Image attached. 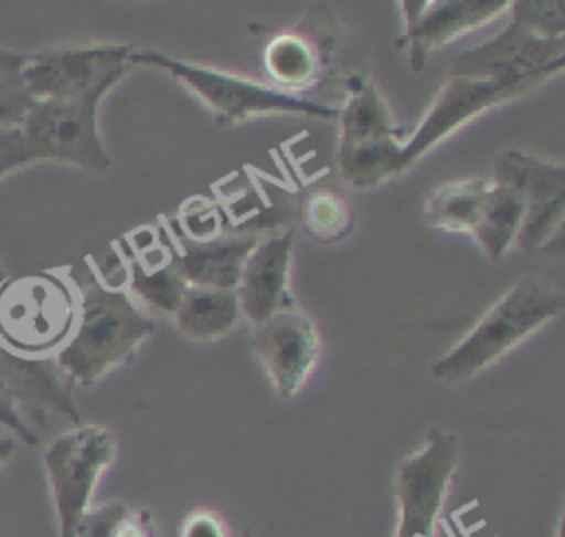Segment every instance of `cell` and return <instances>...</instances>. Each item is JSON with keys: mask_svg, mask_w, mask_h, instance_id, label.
Returning a JSON list of instances; mask_svg holds the SVG:
<instances>
[{"mask_svg": "<svg viewBox=\"0 0 565 537\" xmlns=\"http://www.w3.org/2000/svg\"><path fill=\"white\" fill-rule=\"evenodd\" d=\"M457 462V435L430 429L422 446L397 464L393 480L397 504L393 537H437Z\"/></svg>", "mask_w": 565, "mask_h": 537, "instance_id": "9c48e42d", "label": "cell"}, {"mask_svg": "<svg viewBox=\"0 0 565 537\" xmlns=\"http://www.w3.org/2000/svg\"><path fill=\"white\" fill-rule=\"evenodd\" d=\"M75 292L77 318L53 360L71 387H90L132 358L154 331V320L124 287L106 285L93 270L82 276Z\"/></svg>", "mask_w": 565, "mask_h": 537, "instance_id": "6da1fadb", "label": "cell"}, {"mask_svg": "<svg viewBox=\"0 0 565 537\" xmlns=\"http://www.w3.org/2000/svg\"><path fill=\"white\" fill-rule=\"evenodd\" d=\"M335 122V168L342 181L358 190H371L399 175L404 141L386 99L369 77H347L344 102Z\"/></svg>", "mask_w": 565, "mask_h": 537, "instance_id": "277c9868", "label": "cell"}, {"mask_svg": "<svg viewBox=\"0 0 565 537\" xmlns=\"http://www.w3.org/2000/svg\"><path fill=\"white\" fill-rule=\"evenodd\" d=\"M243 318L234 289L188 285L177 312V329L192 340H216L232 334Z\"/></svg>", "mask_w": 565, "mask_h": 537, "instance_id": "ac0fdd59", "label": "cell"}, {"mask_svg": "<svg viewBox=\"0 0 565 537\" xmlns=\"http://www.w3.org/2000/svg\"><path fill=\"white\" fill-rule=\"evenodd\" d=\"M115 435L99 424H75L57 433L42 453L57 537H73L93 506L102 473L115 462Z\"/></svg>", "mask_w": 565, "mask_h": 537, "instance_id": "52a82bcc", "label": "cell"}, {"mask_svg": "<svg viewBox=\"0 0 565 537\" xmlns=\"http://www.w3.org/2000/svg\"><path fill=\"white\" fill-rule=\"evenodd\" d=\"M561 309L563 294L556 287L532 274L521 276L461 340L430 365L433 378L446 385L475 378L554 320Z\"/></svg>", "mask_w": 565, "mask_h": 537, "instance_id": "7a4b0ae2", "label": "cell"}, {"mask_svg": "<svg viewBox=\"0 0 565 537\" xmlns=\"http://www.w3.org/2000/svg\"><path fill=\"white\" fill-rule=\"evenodd\" d=\"M263 69L274 82V88L300 95V91L318 84L322 75V55L307 35L285 31L265 44Z\"/></svg>", "mask_w": 565, "mask_h": 537, "instance_id": "d6986e66", "label": "cell"}, {"mask_svg": "<svg viewBox=\"0 0 565 537\" xmlns=\"http://www.w3.org/2000/svg\"><path fill=\"white\" fill-rule=\"evenodd\" d=\"M0 387L18 402L20 411L33 424H42V415L55 413L73 427L79 424V411L71 393V382L51 358H31L7 349L0 343Z\"/></svg>", "mask_w": 565, "mask_h": 537, "instance_id": "2e32d148", "label": "cell"}, {"mask_svg": "<svg viewBox=\"0 0 565 537\" xmlns=\"http://www.w3.org/2000/svg\"><path fill=\"white\" fill-rule=\"evenodd\" d=\"M556 537H561V528H558V530H556Z\"/></svg>", "mask_w": 565, "mask_h": 537, "instance_id": "1f68e13d", "label": "cell"}, {"mask_svg": "<svg viewBox=\"0 0 565 537\" xmlns=\"http://www.w3.org/2000/svg\"><path fill=\"white\" fill-rule=\"evenodd\" d=\"M492 181L512 186L523 197L525 214L514 245L527 254L545 248L565 214V166L508 148L494 161Z\"/></svg>", "mask_w": 565, "mask_h": 537, "instance_id": "7c38bea8", "label": "cell"}, {"mask_svg": "<svg viewBox=\"0 0 565 537\" xmlns=\"http://www.w3.org/2000/svg\"><path fill=\"white\" fill-rule=\"evenodd\" d=\"M132 44H75L26 53L24 82L33 99L104 97L132 64Z\"/></svg>", "mask_w": 565, "mask_h": 537, "instance_id": "30bf717a", "label": "cell"}, {"mask_svg": "<svg viewBox=\"0 0 565 537\" xmlns=\"http://www.w3.org/2000/svg\"><path fill=\"white\" fill-rule=\"evenodd\" d=\"M490 179L468 177L441 183L426 199V221L444 232H468L472 234L483 199L488 194Z\"/></svg>", "mask_w": 565, "mask_h": 537, "instance_id": "7402d4cb", "label": "cell"}, {"mask_svg": "<svg viewBox=\"0 0 565 537\" xmlns=\"http://www.w3.org/2000/svg\"><path fill=\"white\" fill-rule=\"evenodd\" d=\"M126 256H128V263H124V270H126L128 296L130 298L135 296L152 312L174 316L188 289V281L183 278L172 256V250H166L159 263H148L135 250H130Z\"/></svg>", "mask_w": 565, "mask_h": 537, "instance_id": "ffe728a7", "label": "cell"}, {"mask_svg": "<svg viewBox=\"0 0 565 537\" xmlns=\"http://www.w3.org/2000/svg\"><path fill=\"white\" fill-rule=\"evenodd\" d=\"M252 349L274 391L289 400L300 393L320 360V327L300 307L282 309L252 327Z\"/></svg>", "mask_w": 565, "mask_h": 537, "instance_id": "4fadbf2b", "label": "cell"}, {"mask_svg": "<svg viewBox=\"0 0 565 537\" xmlns=\"http://www.w3.org/2000/svg\"><path fill=\"white\" fill-rule=\"evenodd\" d=\"M172 256L188 281V285L236 289L243 263L256 245L254 234L241 236H214L207 241H194L181 230L170 232Z\"/></svg>", "mask_w": 565, "mask_h": 537, "instance_id": "e0dca14e", "label": "cell"}, {"mask_svg": "<svg viewBox=\"0 0 565 537\" xmlns=\"http://www.w3.org/2000/svg\"><path fill=\"white\" fill-rule=\"evenodd\" d=\"M550 77L552 73H525L505 77L448 75L422 122L415 126L413 135L402 144L399 175L413 168L424 155L448 139L455 130L466 126L472 117L525 95Z\"/></svg>", "mask_w": 565, "mask_h": 537, "instance_id": "ba28073f", "label": "cell"}, {"mask_svg": "<svg viewBox=\"0 0 565 537\" xmlns=\"http://www.w3.org/2000/svg\"><path fill=\"white\" fill-rule=\"evenodd\" d=\"M294 234V230H285L280 234L258 239L243 263L234 292L241 314L252 327L265 323L282 309L296 307L289 287Z\"/></svg>", "mask_w": 565, "mask_h": 537, "instance_id": "9a60e30c", "label": "cell"}, {"mask_svg": "<svg viewBox=\"0 0 565 537\" xmlns=\"http://www.w3.org/2000/svg\"><path fill=\"white\" fill-rule=\"evenodd\" d=\"M110 537H157V524L148 508H130L126 519L110 533Z\"/></svg>", "mask_w": 565, "mask_h": 537, "instance_id": "f1b7e54d", "label": "cell"}, {"mask_svg": "<svg viewBox=\"0 0 565 537\" xmlns=\"http://www.w3.org/2000/svg\"><path fill=\"white\" fill-rule=\"evenodd\" d=\"M75 318L77 292L55 272L7 276L0 285V343L15 354L55 356Z\"/></svg>", "mask_w": 565, "mask_h": 537, "instance_id": "8992f818", "label": "cell"}, {"mask_svg": "<svg viewBox=\"0 0 565 537\" xmlns=\"http://www.w3.org/2000/svg\"><path fill=\"white\" fill-rule=\"evenodd\" d=\"M130 506L121 499H110L97 506H90L79 519L73 537H110V533L126 519Z\"/></svg>", "mask_w": 565, "mask_h": 537, "instance_id": "d4e9b609", "label": "cell"}, {"mask_svg": "<svg viewBox=\"0 0 565 537\" xmlns=\"http://www.w3.org/2000/svg\"><path fill=\"white\" fill-rule=\"evenodd\" d=\"M104 97L38 99L18 126L33 161H57L90 172H108L110 155L99 135Z\"/></svg>", "mask_w": 565, "mask_h": 537, "instance_id": "8fae6325", "label": "cell"}, {"mask_svg": "<svg viewBox=\"0 0 565 537\" xmlns=\"http://www.w3.org/2000/svg\"><path fill=\"white\" fill-rule=\"evenodd\" d=\"M298 217L309 236L322 243L344 239L353 228V212L349 201L329 186L309 190L298 206Z\"/></svg>", "mask_w": 565, "mask_h": 537, "instance_id": "603a6c76", "label": "cell"}, {"mask_svg": "<svg viewBox=\"0 0 565 537\" xmlns=\"http://www.w3.org/2000/svg\"><path fill=\"white\" fill-rule=\"evenodd\" d=\"M523 214L525 203L521 192L512 186L490 179L479 221L472 230V236L490 261H501L510 252V248H514Z\"/></svg>", "mask_w": 565, "mask_h": 537, "instance_id": "44dd1931", "label": "cell"}, {"mask_svg": "<svg viewBox=\"0 0 565 537\" xmlns=\"http://www.w3.org/2000/svg\"><path fill=\"white\" fill-rule=\"evenodd\" d=\"M33 164L20 128L0 126V179Z\"/></svg>", "mask_w": 565, "mask_h": 537, "instance_id": "4316f807", "label": "cell"}, {"mask_svg": "<svg viewBox=\"0 0 565 537\" xmlns=\"http://www.w3.org/2000/svg\"><path fill=\"white\" fill-rule=\"evenodd\" d=\"M508 0H404V31L397 40L413 71H422L428 57L455 38L488 24L508 11Z\"/></svg>", "mask_w": 565, "mask_h": 537, "instance_id": "5bb4252c", "label": "cell"}, {"mask_svg": "<svg viewBox=\"0 0 565 537\" xmlns=\"http://www.w3.org/2000/svg\"><path fill=\"white\" fill-rule=\"evenodd\" d=\"M510 24L494 38L461 51L450 75L505 77L561 73L565 64V4L561 0H514Z\"/></svg>", "mask_w": 565, "mask_h": 537, "instance_id": "3957f363", "label": "cell"}, {"mask_svg": "<svg viewBox=\"0 0 565 537\" xmlns=\"http://www.w3.org/2000/svg\"><path fill=\"white\" fill-rule=\"evenodd\" d=\"M26 53L0 46V126L18 128L33 106L24 82Z\"/></svg>", "mask_w": 565, "mask_h": 537, "instance_id": "cb8c5ba5", "label": "cell"}, {"mask_svg": "<svg viewBox=\"0 0 565 537\" xmlns=\"http://www.w3.org/2000/svg\"><path fill=\"white\" fill-rule=\"evenodd\" d=\"M132 64L161 69L172 77H177L210 108L214 119L221 124H241L256 115H269V113L305 115V117H318V119L338 117V106H329L311 97L285 93L269 84H263L230 71L177 60L154 49H135Z\"/></svg>", "mask_w": 565, "mask_h": 537, "instance_id": "5b68a950", "label": "cell"}, {"mask_svg": "<svg viewBox=\"0 0 565 537\" xmlns=\"http://www.w3.org/2000/svg\"><path fill=\"white\" fill-rule=\"evenodd\" d=\"M18 440L13 435H0V468L15 455Z\"/></svg>", "mask_w": 565, "mask_h": 537, "instance_id": "f546056e", "label": "cell"}, {"mask_svg": "<svg viewBox=\"0 0 565 537\" xmlns=\"http://www.w3.org/2000/svg\"><path fill=\"white\" fill-rule=\"evenodd\" d=\"M0 429L9 431L18 442H24L29 446L40 444L38 429L26 420L18 402L2 387H0Z\"/></svg>", "mask_w": 565, "mask_h": 537, "instance_id": "484cf974", "label": "cell"}, {"mask_svg": "<svg viewBox=\"0 0 565 537\" xmlns=\"http://www.w3.org/2000/svg\"><path fill=\"white\" fill-rule=\"evenodd\" d=\"M7 276H9V274H7V270H4V267H2V263H0V285H2V281H4Z\"/></svg>", "mask_w": 565, "mask_h": 537, "instance_id": "4dcf8cb0", "label": "cell"}, {"mask_svg": "<svg viewBox=\"0 0 565 537\" xmlns=\"http://www.w3.org/2000/svg\"><path fill=\"white\" fill-rule=\"evenodd\" d=\"M179 537H230V530L216 510L196 508L185 515Z\"/></svg>", "mask_w": 565, "mask_h": 537, "instance_id": "83f0119b", "label": "cell"}]
</instances>
